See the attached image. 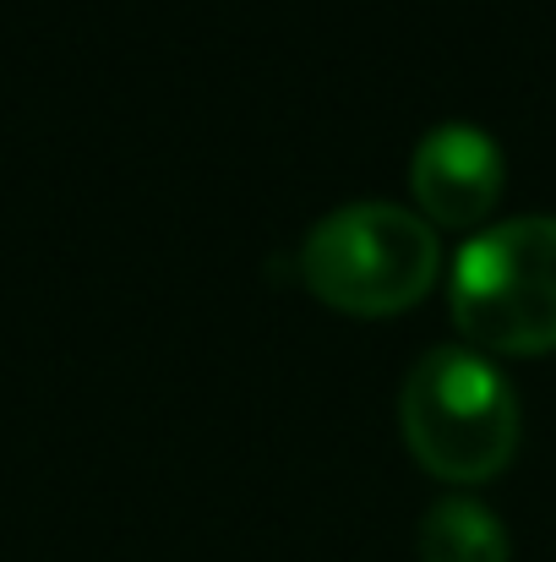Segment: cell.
<instances>
[{"instance_id": "1", "label": "cell", "mask_w": 556, "mask_h": 562, "mask_svg": "<svg viewBox=\"0 0 556 562\" xmlns=\"http://www.w3.org/2000/svg\"><path fill=\"white\" fill-rule=\"evenodd\" d=\"M398 420L420 464L447 481H480L519 442V387L475 345H431L398 387Z\"/></svg>"}, {"instance_id": "2", "label": "cell", "mask_w": 556, "mask_h": 562, "mask_svg": "<svg viewBox=\"0 0 556 562\" xmlns=\"http://www.w3.org/2000/svg\"><path fill=\"white\" fill-rule=\"evenodd\" d=\"M300 279L361 317L409 306L436 273V229L393 196H355L328 207L295 246Z\"/></svg>"}, {"instance_id": "3", "label": "cell", "mask_w": 556, "mask_h": 562, "mask_svg": "<svg viewBox=\"0 0 556 562\" xmlns=\"http://www.w3.org/2000/svg\"><path fill=\"white\" fill-rule=\"evenodd\" d=\"M453 317L491 350L556 345V213H513L475 229L453 257Z\"/></svg>"}, {"instance_id": "4", "label": "cell", "mask_w": 556, "mask_h": 562, "mask_svg": "<svg viewBox=\"0 0 556 562\" xmlns=\"http://www.w3.org/2000/svg\"><path fill=\"white\" fill-rule=\"evenodd\" d=\"M502 148L480 121H436L409 154V187L425 218L475 224L502 191Z\"/></svg>"}, {"instance_id": "5", "label": "cell", "mask_w": 556, "mask_h": 562, "mask_svg": "<svg viewBox=\"0 0 556 562\" xmlns=\"http://www.w3.org/2000/svg\"><path fill=\"white\" fill-rule=\"evenodd\" d=\"M420 558L425 562H508V525L469 492H447L420 514Z\"/></svg>"}]
</instances>
